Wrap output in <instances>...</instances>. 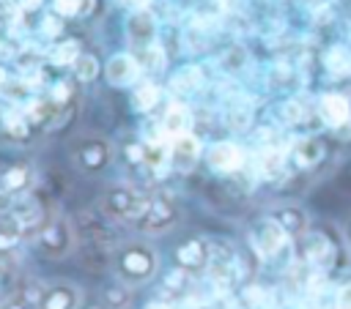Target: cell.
Returning a JSON list of instances; mask_svg holds the SVG:
<instances>
[{
	"label": "cell",
	"instance_id": "1",
	"mask_svg": "<svg viewBox=\"0 0 351 309\" xmlns=\"http://www.w3.org/2000/svg\"><path fill=\"white\" fill-rule=\"evenodd\" d=\"M112 271H115V279L121 284H126L129 290L143 287L159 273V252L154 243H148L143 238L126 241L112 254Z\"/></svg>",
	"mask_w": 351,
	"mask_h": 309
},
{
	"label": "cell",
	"instance_id": "2",
	"mask_svg": "<svg viewBox=\"0 0 351 309\" xmlns=\"http://www.w3.org/2000/svg\"><path fill=\"white\" fill-rule=\"evenodd\" d=\"M148 205H151V197H148V194H143V191H137V189H132V186H123V183L110 186V189L101 194V200H99V211H101L107 219H115V221H134V224L145 216Z\"/></svg>",
	"mask_w": 351,
	"mask_h": 309
},
{
	"label": "cell",
	"instance_id": "3",
	"mask_svg": "<svg viewBox=\"0 0 351 309\" xmlns=\"http://www.w3.org/2000/svg\"><path fill=\"white\" fill-rule=\"evenodd\" d=\"M36 246L47 260H63L77 249V232L69 216H52L36 235Z\"/></svg>",
	"mask_w": 351,
	"mask_h": 309
},
{
	"label": "cell",
	"instance_id": "4",
	"mask_svg": "<svg viewBox=\"0 0 351 309\" xmlns=\"http://www.w3.org/2000/svg\"><path fill=\"white\" fill-rule=\"evenodd\" d=\"M112 161V145L104 139V137H82L77 145H74V164L80 167V172L85 175H99L110 167Z\"/></svg>",
	"mask_w": 351,
	"mask_h": 309
},
{
	"label": "cell",
	"instance_id": "5",
	"mask_svg": "<svg viewBox=\"0 0 351 309\" xmlns=\"http://www.w3.org/2000/svg\"><path fill=\"white\" fill-rule=\"evenodd\" d=\"M211 263V243L203 235H189L173 246V268L181 273H200Z\"/></svg>",
	"mask_w": 351,
	"mask_h": 309
},
{
	"label": "cell",
	"instance_id": "6",
	"mask_svg": "<svg viewBox=\"0 0 351 309\" xmlns=\"http://www.w3.org/2000/svg\"><path fill=\"white\" fill-rule=\"evenodd\" d=\"M80 306H82V290L66 279L44 284L36 298V309H80Z\"/></svg>",
	"mask_w": 351,
	"mask_h": 309
},
{
	"label": "cell",
	"instance_id": "7",
	"mask_svg": "<svg viewBox=\"0 0 351 309\" xmlns=\"http://www.w3.org/2000/svg\"><path fill=\"white\" fill-rule=\"evenodd\" d=\"M140 74H143V66L132 52H118L104 63V79L112 88H132L140 79Z\"/></svg>",
	"mask_w": 351,
	"mask_h": 309
},
{
	"label": "cell",
	"instance_id": "8",
	"mask_svg": "<svg viewBox=\"0 0 351 309\" xmlns=\"http://www.w3.org/2000/svg\"><path fill=\"white\" fill-rule=\"evenodd\" d=\"M176 219H178L176 202H173L170 197L159 194V197H151V205H148L145 216L137 221V227H140L143 232H165Z\"/></svg>",
	"mask_w": 351,
	"mask_h": 309
},
{
	"label": "cell",
	"instance_id": "9",
	"mask_svg": "<svg viewBox=\"0 0 351 309\" xmlns=\"http://www.w3.org/2000/svg\"><path fill=\"white\" fill-rule=\"evenodd\" d=\"M203 156V142L195 134H181L170 139V167L178 172H189Z\"/></svg>",
	"mask_w": 351,
	"mask_h": 309
},
{
	"label": "cell",
	"instance_id": "10",
	"mask_svg": "<svg viewBox=\"0 0 351 309\" xmlns=\"http://www.w3.org/2000/svg\"><path fill=\"white\" fill-rule=\"evenodd\" d=\"M285 241H288V232L277 224L274 216L261 219V221L255 224V230H252V243H255V249H258L263 257L277 254V252L285 246Z\"/></svg>",
	"mask_w": 351,
	"mask_h": 309
},
{
	"label": "cell",
	"instance_id": "11",
	"mask_svg": "<svg viewBox=\"0 0 351 309\" xmlns=\"http://www.w3.org/2000/svg\"><path fill=\"white\" fill-rule=\"evenodd\" d=\"M154 36H156V22L148 11L137 8L134 14H129L126 19V38L134 49H148L154 44Z\"/></svg>",
	"mask_w": 351,
	"mask_h": 309
},
{
	"label": "cell",
	"instance_id": "12",
	"mask_svg": "<svg viewBox=\"0 0 351 309\" xmlns=\"http://www.w3.org/2000/svg\"><path fill=\"white\" fill-rule=\"evenodd\" d=\"M206 161L217 172H236L244 164V150L236 142H214L206 150Z\"/></svg>",
	"mask_w": 351,
	"mask_h": 309
},
{
	"label": "cell",
	"instance_id": "13",
	"mask_svg": "<svg viewBox=\"0 0 351 309\" xmlns=\"http://www.w3.org/2000/svg\"><path fill=\"white\" fill-rule=\"evenodd\" d=\"M33 178H36L33 167H30L27 161H16V164H8V167L0 172V189L19 200V197H25V194L30 191Z\"/></svg>",
	"mask_w": 351,
	"mask_h": 309
},
{
	"label": "cell",
	"instance_id": "14",
	"mask_svg": "<svg viewBox=\"0 0 351 309\" xmlns=\"http://www.w3.org/2000/svg\"><path fill=\"white\" fill-rule=\"evenodd\" d=\"M318 115H321V120L326 126L340 129V126H348L351 123V104L340 93H326L318 101Z\"/></svg>",
	"mask_w": 351,
	"mask_h": 309
},
{
	"label": "cell",
	"instance_id": "15",
	"mask_svg": "<svg viewBox=\"0 0 351 309\" xmlns=\"http://www.w3.org/2000/svg\"><path fill=\"white\" fill-rule=\"evenodd\" d=\"M159 129H162V134L170 137V139L181 137V134H189V112H186V107L178 104V101H173V104L165 109Z\"/></svg>",
	"mask_w": 351,
	"mask_h": 309
},
{
	"label": "cell",
	"instance_id": "16",
	"mask_svg": "<svg viewBox=\"0 0 351 309\" xmlns=\"http://www.w3.org/2000/svg\"><path fill=\"white\" fill-rule=\"evenodd\" d=\"M30 126H33V120L27 118L25 109H8L3 115V123H0L3 134L11 137V139H27L30 137Z\"/></svg>",
	"mask_w": 351,
	"mask_h": 309
},
{
	"label": "cell",
	"instance_id": "17",
	"mask_svg": "<svg viewBox=\"0 0 351 309\" xmlns=\"http://www.w3.org/2000/svg\"><path fill=\"white\" fill-rule=\"evenodd\" d=\"M274 219H277V224L288 232V238H302L304 232H307V216H304V211H299V208H280L277 213H271Z\"/></svg>",
	"mask_w": 351,
	"mask_h": 309
},
{
	"label": "cell",
	"instance_id": "18",
	"mask_svg": "<svg viewBox=\"0 0 351 309\" xmlns=\"http://www.w3.org/2000/svg\"><path fill=\"white\" fill-rule=\"evenodd\" d=\"M293 159H296L299 167H313V164H318V161L324 159V142H321L318 137H304V139H299L296 148H293Z\"/></svg>",
	"mask_w": 351,
	"mask_h": 309
},
{
	"label": "cell",
	"instance_id": "19",
	"mask_svg": "<svg viewBox=\"0 0 351 309\" xmlns=\"http://www.w3.org/2000/svg\"><path fill=\"white\" fill-rule=\"evenodd\" d=\"M82 52L85 49H82V44L77 38H58L55 46H52V52H49V60L55 66H74Z\"/></svg>",
	"mask_w": 351,
	"mask_h": 309
},
{
	"label": "cell",
	"instance_id": "20",
	"mask_svg": "<svg viewBox=\"0 0 351 309\" xmlns=\"http://www.w3.org/2000/svg\"><path fill=\"white\" fill-rule=\"evenodd\" d=\"M170 85L176 93H195L203 85V71L197 66H184L170 77Z\"/></svg>",
	"mask_w": 351,
	"mask_h": 309
},
{
	"label": "cell",
	"instance_id": "21",
	"mask_svg": "<svg viewBox=\"0 0 351 309\" xmlns=\"http://www.w3.org/2000/svg\"><path fill=\"white\" fill-rule=\"evenodd\" d=\"M71 71H74V82H93L101 71V63L93 52H82L77 57V63L71 66Z\"/></svg>",
	"mask_w": 351,
	"mask_h": 309
},
{
	"label": "cell",
	"instance_id": "22",
	"mask_svg": "<svg viewBox=\"0 0 351 309\" xmlns=\"http://www.w3.org/2000/svg\"><path fill=\"white\" fill-rule=\"evenodd\" d=\"M22 238H27L25 230H22L11 216H5V219L0 221V252H11V249H16V246L22 243Z\"/></svg>",
	"mask_w": 351,
	"mask_h": 309
},
{
	"label": "cell",
	"instance_id": "23",
	"mask_svg": "<svg viewBox=\"0 0 351 309\" xmlns=\"http://www.w3.org/2000/svg\"><path fill=\"white\" fill-rule=\"evenodd\" d=\"M159 98H162V88L154 85V82H140L134 88V107L143 109V112L145 109H154L159 104Z\"/></svg>",
	"mask_w": 351,
	"mask_h": 309
},
{
	"label": "cell",
	"instance_id": "24",
	"mask_svg": "<svg viewBox=\"0 0 351 309\" xmlns=\"http://www.w3.org/2000/svg\"><path fill=\"white\" fill-rule=\"evenodd\" d=\"M71 96H74V79H58V82L49 88L47 101H49L55 109H60V107H66V104L71 101Z\"/></svg>",
	"mask_w": 351,
	"mask_h": 309
},
{
	"label": "cell",
	"instance_id": "25",
	"mask_svg": "<svg viewBox=\"0 0 351 309\" xmlns=\"http://www.w3.org/2000/svg\"><path fill=\"white\" fill-rule=\"evenodd\" d=\"M326 66H329L332 74H340V77L351 74V55H348V49H340V46L332 49L326 55Z\"/></svg>",
	"mask_w": 351,
	"mask_h": 309
},
{
	"label": "cell",
	"instance_id": "26",
	"mask_svg": "<svg viewBox=\"0 0 351 309\" xmlns=\"http://www.w3.org/2000/svg\"><path fill=\"white\" fill-rule=\"evenodd\" d=\"M88 8H90V0H55V14H60L66 19L82 16Z\"/></svg>",
	"mask_w": 351,
	"mask_h": 309
},
{
	"label": "cell",
	"instance_id": "27",
	"mask_svg": "<svg viewBox=\"0 0 351 309\" xmlns=\"http://www.w3.org/2000/svg\"><path fill=\"white\" fill-rule=\"evenodd\" d=\"M261 170H263V175H277L280 170H282V153L280 150H266L263 153V159H261Z\"/></svg>",
	"mask_w": 351,
	"mask_h": 309
},
{
	"label": "cell",
	"instance_id": "28",
	"mask_svg": "<svg viewBox=\"0 0 351 309\" xmlns=\"http://www.w3.org/2000/svg\"><path fill=\"white\" fill-rule=\"evenodd\" d=\"M60 19H63L60 14L44 16V22H41V36H47V38H58L60 30H63V22H60Z\"/></svg>",
	"mask_w": 351,
	"mask_h": 309
},
{
	"label": "cell",
	"instance_id": "29",
	"mask_svg": "<svg viewBox=\"0 0 351 309\" xmlns=\"http://www.w3.org/2000/svg\"><path fill=\"white\" fill-rule=\"evenodd\" d=\"M123 156H126L129 164H145V145L143 142H126Z\"/></svg>",
	"mask_w": 351,
	"mask_h": 309
},
{
	"label": "cell",
	"instance_id": "30",
	"mask_svg": "<svg viewBox=\"0 0 351 309\" xmlns=\"http://www.w3.org/2000/svg\"><path fill=\"white\" fill-rule=\"evenodd\" d=\"M282 118H285L288 123H296V120H302V104H296V101L285 104V107H282Z\"/></svg>",
	"mask_w": 351,
	"mask_h": 309
},
{
	"label": "cell",
	"instance_id": "31",
	"mask_svg": "<svg viewBox=\"0 0 351 309\" xmlns=\"http://www.w3.org/2000/svg\"><path fill=\"white\" fill-rule=\"evenodd\" d=\"M16 205V197H11L8 191H3L0 189V216H5V213H11V208Z\"/></svg>",
	"mask_w": 351,
	"mask_h": 309
},
{
	"label": "cell",
	"instance_id": "32",
	"mask_svg": "<svg viewBox=\"0 0 351 309\" xmlns=\"http://www.w3.org/2000/svg\"><path fill=\"white\" fill-rule=\"evenodd\" d=\"M19 8H22L25 14H33V11L44 8V0H19Z\"/></svg>",
	"mask_w": 351,
	"mask_h": 309
},
{
	"label": "cell",
	"instance_id": "33",
	"mask_svg": "<svg viewBox=\"0 0 351 309\" xmlns=\"http://www.w3.org/2000/svg\"><path fill=\"white\" fill-rule=\"evenodd\" d=\"M80 309H110V304L107 301H99V298H90V301H82Z\"/></svg>",
	"mask_w": 351,
	"mask_h": 309
},
{
	"label": "cell",
	"instance_id": "34",
	"mask_svg": "<svg viewBox=\"0 0 351 309\" xmlns=\"http://www.w3.org/2000/svg\"><path fill=\"white\" fill-rule=\"evenodd\" d=\"M340 309H351V287H346L340 293Z\"/></svg>",
	"mask_w": 351,
	"mask_h": 309
},
{
	"label": "cell",
	"instance_id": "35",
	"mask_svg": "<svg viewBox=\"0 0 351 309\" xmlns=\"http://www.w3.org/2000/svg\"><path fill=\"white\" fill-rule=\"evenodd\" d=\"M3 309H27L22 301H8V304H3Z\"/></svg>",
	"mask_w": 351,
	"mask_h": 309
},
{
	"label": "cell",
	"instance_id": "36",
	"mask_svg": "<svg viewBox=\"0 0 351 309\" xmlns=\"http://www.w3.org/2000/svg\"><path fill=\"white\" fill-rule=\"evenodd\" d=\"M5 82H8V77H5V71H3V66H0V90L5 88Z\"/></svg>",
	"mask_w": 351,
	"mask_h": 309
},
{
	"label": "cell",
	"instance_id": "37",
	"mask_svg": "<svg viewBox=\"0 0 351 309\" xmlns=\"http://www.w3.org/2000/svg\"><path fill=\"white\" fill-rule=\"evenodd\" d=\"M129 3H132V5H137V8H143V5L148 3V0H129Z\"/></svg>",
	"mask_w": 351,
	"mask_h": 309
},
{
	"label": "cell",
	"instance_id": "38",
	"mask_svg": "<svg viewBox=\"0 0 351 309\" xmlns=\"http://www.w3.org/2000/svg\"><path fill=\"white\" fill-rule=\"evenodd\" d=\"M143 309H167V306H162V304H148V306H143Z\"/></svg>",
	"mask_w": 351,
	"mask_h": 309
},
{
	"label": "cell",
	"instance_id": "39",
	"mask_svg": "<svg viewBox=\"0 0 351 309\" xmlns=\"http://www.w3.org/2000/svg\"><path fill=\"white\" fill-rule=\"evenodd\" d=\"M346 238L351 241V219H348V224H346Z\"/></svg>",
	"mask_w": 351,
	"mask_h": 309
},
{
	"label": "cell",
	"instance_id": "40",
	"mask_svg": "<svg viewBox=\"0 0 351 309\" xmlns=\"http://www.w3.org/2000/svg\"><path fill=\"white\" fill-rule=\"evenodd\" d=\"M0 309H3V304H0Z\"/></svg>",
	"mask_w": 351,
	"mask_h": 309
}]
</instances>
